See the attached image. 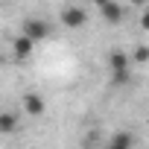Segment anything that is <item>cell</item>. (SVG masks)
Segmentation results:
<instances>
[{
	"label": "cell",
	"mask_w": 149,
	"mask_h": 149,
	"mask_svg": "<svg viewBox=\"0 0 149 149\" xmlns=\"http://www.w3.org/2000/svg\"><path fill=\"white\" fill-rule=\"evenodd\" d=\"M21 35H26V38H32V41H44V38L50 35V24L41 21V18H26Z\"/></svg>",
	"instance_id": "1"
},
{
	"label": "cell",
	"mask_w": 149,
	"mask_h": 149,
	"mask_svg": "<svg viewBox=\"0 0 149 149\" xmlns=\"http://www.w3.org/2000/svg\"><path fill=\"white\" fill-rule=\"evenodd\" d=\"M58 18H61V24H64V26H70V29H79V26H85V21H88V12H85V9H79V6H64Z\"/></svg>",
	"instance_id": "2"
},
{
	"label": "cell",
	"mask_w": 149,
	"mask_h": 149,
	"mask_svg": "<svg viewBox=\"0 0 149 149\" xmlns=\"http://www.w3.org/2000/svg\"><path fill=\"white\" fill-rule=\"evenodd\" d=\"M100 12H102V21H105L108 26H117V24L123 21V15H126V9L117 3V0H108L105 6H100Z\"/></svg>",
	"instance_id": "3"
},
{
	"label": "cell",
	"mask_w": 149,
	"mask_h": 149,
	"mask_svg": "<svg viewBox=\"0 0 149 149\" xmlns=\"http://www.w3.org/2000/svg\"><path fill=\"white\" fill-rule=\"evenodd\" d=\"M24 111H26L29 117H41V114L47 111V105H44V100H41L38 94H26V97H24Z\"/></svg>",
	"instance_id": "4"
},
{
	"label": "cell",
	"mask_w": 149,
	"mask_h": 149,
	"mask_svg": "<svg viewBox=\"0 0 149 149\" xmlns=\"http://www.w3.org/2000/svg\"><path fill=\"white\" fill-rule=\"evenodd\" d=\"M32 47H35L32 38H26V35L15 38V56H18V58H29V56H32Z\"/></svg>",
	"instance_id": "5"
},
{
	"label": "cell",
	"mask_w": 149,
	"mask_h": 149,
	"mask_svg": "<svg viewBox=\"0 0 149 149\" xmlns=\"http://www.w3.org/2000/svg\"><path fill=\"white\" fill-rule=\"evenodd\" d=\"M129 64H132V58H129L126 53H120V50H114V53L108 56V67H111V70H129Z\"/></svg>",
	"instance_id": "6"
},
{
	"label": "cell",
	"mask_w": 149,
	"mask_h": 149,
	"mask_svg": "<svg viewBox=\"0 0 149 149\" xmlns=\"http://www.w3.org/2000/svg\"><path fill=\"white\" fill-rule=\"evenodd\" d=\"M108 149H132V134L129 132H117L111 137V146Z\"/></svg>",
	"instance_id": "7"
},
{
	"label": "cell",
	"mask_w": 149,
	"mask_h": 149,
	"mask_svg": "<svg viewBox=\"0 0 149 149\" xmlns=\"http://www.w3.org/2000/svg\"><path fill=\"white\" fill-rule=\"evenodd\" d=\"M15 126H18V117H15L12 111H6L3 117H0V132H3V134H9Z\"/></svg>",
	"instance_id": "8"
},
{
	"label": "cell",
	"mask_w": 149,
	"mask_h": 149,
	"mask_svg": "<svg viewBox=\"0 0 149 149\" xmlns=\"http://www.w3.org/2000/svg\"><path fill=\"white\" fill-rule=\"evenodd\" d=\"M132 61H134V64H146V61H149V47H143V44H140V47H134Z\"/></svg>",
	"instance_id": "9"
},
{
	"label": "cell",
	"mask_w": 149,
	"mask_h": 149,
	"mask_svg": "<svg viewBox=\"0 0 149 149\" xmlns=\"http://www.w3.org/2000/svg\"><path fill=\"white\" fill-rule=\"evenodd\" d=\"M111 82L114 85H126L129 82V70H111Z\"/></svg>",
	"instance_id": "10"
},
{
	"label": "cell",
	"mask_w": 149,
	"mask_h": 149,
	"mask_svg": "<svg viewBox=\"0 0 149 149\" xmlns=\"http://www.w3.org/2000/svg\"><path fill=\"white\" fill-rule=\"evenodd\" d=\"M140 29L149 32V9H143V15H140Z\"/></svg>",
	"instance_id": "11"
},
{
	"label": "cell",
	"mask_w": 149,
	"mask_h": 149,
	"mask_svg": "<svg viewBox=\"0 0 149 149\" xmlns=\"http://www.w3.org/2000/svg\"><path fill=\"white\" fill-rule=\"evenodd\" d=\"M132 6H143V3H149V0H129Z\"/></svg>",
	"instance_id": "12"
},
{
	"label": "cell",
	"mask_w": 149,
	"mask_h": 149,
	"mask_svg": "<svg viewBox=\"0 0 149 149\" xmlns=\"http://www.w3.org/2000/svg\"><path fill=\"white\" fill-rule=\"evenodd\" d=\"M108 3V0H94V6H105Z\"/></svg>",
	"instance_id": "13"
}]
</instances>
